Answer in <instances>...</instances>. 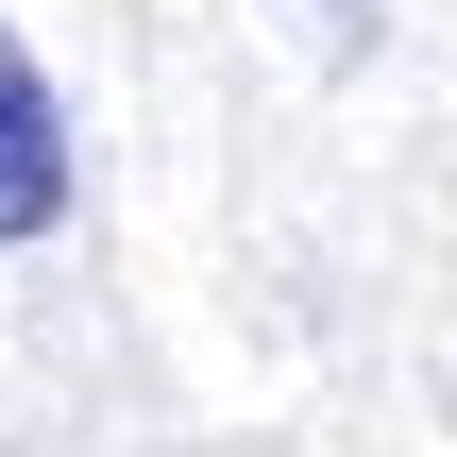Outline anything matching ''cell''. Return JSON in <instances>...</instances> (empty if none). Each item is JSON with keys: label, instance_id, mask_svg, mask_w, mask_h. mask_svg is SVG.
Returning a JSON list of instances; mask_svg holds the SVG:
<instances>
[{"label": "cell", "instance_id": "cell-1", "mask_svg": "<svg viewBox=\"0 0 457 457\" xmlns=\"http://www.w3.org/2000/svg\"><path fill=\"white\" fill-rule=\"evenodd\" d=\"M51 220H68V102H51V68L0 34V254L51 237Z\"/></svg>", "mask_w": 457, "mask_h": 457}]
</instances>
